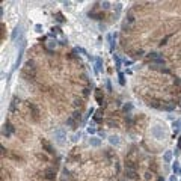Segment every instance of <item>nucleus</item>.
Returning a JSON list of instances; mask_svg holds the SVG:
<instances>
[{"mask_svg": "<svg viewBox=\"0 0 181 181\" xmlns=\"http://www.w3.org/2000/svg\"><path fill=\"white\" fill-rule=\"evenodd\" d=\"M54 136H56V142L59 143V145H63V142H65V133H63V130H57L56 133H54Z\"/></svg>", "mask_w": 181, "mask_h": 181, "instance_id": "f257e3e1", "label": "nucleus"}, {"mask_svg": "<svg viewBox=\"0 0 181 181\" xmlns=\"http://www.w3.org/2000/svg\"><path fill=\"white\" fill-rule=\"evenodd\" d=\"M12 133H14V127H12V124H11V122H6V124H5V127H3V136L9 137Z\"/></svg>", "mask_w": 181, "mask_h": 181, "instance_id": "f03ea898", "label": "nucleus"}, {"mask_svg": "<svg viewBox=\"0 0 181 181\" xmlns=\"http://www.w3.org/2000/svg\"><path fill=\"white\" fill-rule=\"evenodd\" d=\"M107 139H109V143H110V145H113V147H119L121 139H119V136H118V134H110Z\"/></svg>", "mask_w": 181, "mask_h": 181, "instance_id": "7ed1b4c3", "label": "nucleus"}, {"mask_svg": "<svg viewBox=\"0 0 181 181\" xmlns=\"http://www.w3.org/2000/svg\"><path fill=\"white\" fill-rule=\"evenodd\" d=\"M95 100H97L98 104H104V97H103L101 89H95Z\"/></svg>", "mask_w": 181, "mask_h": 181, "instance_id": "20e7f679", "label": "nucleus"}, {"mask_svg": "<svg viewBox=\"0 0 181 181\" xmlns=\"http://www.w3.org/2000/svg\"><path fill=\"white\" fill-rule=\"evenodd\" d=\"M101 69H103V59L101 57H95V73L100 74Z\"/></svg>", "mask_w": 181, "mask_h": 181, "instance_id": "39448f33", "label": "nucleus"}, {"mask_svg": "<svg viewBox=\"0 0 181 181\" xmlns=\"http://www.w3.org/2000/svg\"><path fill=\"white\" fill-rule=\"evenodd\" d=\"M44 173H45V178H47V180H54V177H56L54 169H52V168H47Z\"/></svg>", "mask_w": 181, "mask_h": 181, "instance_id": "423d86ee", "label": "nucleus"}, {"mask_svg": "<svg viewBox=\"0 0 181 181\" xmlns=\"http://www.w3.org/2000/svg\"><path fill=\"white\" fill-rule=\"evenodd\" d=\"M89 145L91 147H95V148H98L100 145H101V140L98 137H95V136H92V137L89 139Z\"/></svg>", "mask_w": 181, "mask_h": 181, "instance_id": "0eeeda50", "label": "nucleus"}, {"mask_svg": "<svg viewBox=\"0 0 181 181\" xmlns=\"http://www.w3.org/2000/svg\"><path fill=\"white\" fill-rule=\"evenodd\" d=\"M42 148L48 153V154H54V148L48 143V142H45V140H42Z\"/></svg>", "mask_w": 181, "mask_h": 181, "instance_id": "6e6552de", "label": "nucleus"}, {"mask_svg": "<svg viewBox=\"0 0 181 181\" xmlns=\"http://www.w3.org/2000/svg\"><path fill=\"white\" fill-rule=\"evenodd\" d=\"M125 175H127V177H128V178H131V180H134V178H137V172H136V171H134V169H127V171H125Z\"/></svg>", "mask_w": 181, "mask_h": 181, "instance_id": "1a4fd4ad", "label": "nucleus"}, {"mask_svg": "<svg viewBox=\"0 0 181 181\" xmlns=\"http://www.w3.org/2000/svg\"><path fill=\"white\" fill-rule=\"evenodd\" d=\"M20 30H21V26H17L15 29H14V32H12V35H11V39H12V41L17 39V35L20 33Z\"/></svg>", "mask_w": 181, "mask_h": 181, "instance_id": "9d476101", "label": "nucleus"}, {"mask_svg": "<svg viewBox=\"0 0 181 181\" xmlns=\"http://www.w3.org/2000/svg\"><path fill=\"white\" fill-rule=\"evenodd\" d=\"M89 15V18H92V20H103V14H94V12H89L88 14Z\"/></svg>", "mask_w": 181, "mask_h": 181, "instance_id": "9b49d317", "label": "nucleus"}, {"mask_svg": "<svg viewBox=\"0 0 181 181\" xmlns=\"http://www.w3.org/2000/svg\"><path fill=\"white\" fill-rule=\"evenodd\" d=\"M118 78H119V85L121 86H125V76H124V73H118Z\"/></svg>", "mask_w": 181, "mask_h": 181, "instance_id": "f8f14e48", "label": "nucleus"}, {"mask_svg": "<svg viewBox=\"0 0 181 181\" xmlns=\"http://www.w3.org/2000/svg\"><path fill=\"white\" fill-rule=\"evenodd\" d=\"M163 160L166 163H169V162L172 160V151H166V154L163 155Z\"/></svg>", "mask_w": 181, "mask_h": 181, "instance_id": "ddd939ff", "label": "nucleus"}, {"mask_svg": "<svg viewBox=\"0 0 181 181\" xmlns=\"http://www.w3.org/2000/svg\"><path fill=\"white\" fill-rule=\"evenodd\" d=\"M172 171H173V173H175V175H177V173H180V163H178V162H173Z\"/></svg>", "mask_w": 181, "mask_h": 181, "instance_id": "4468645a", "label": "nucleus"}, {"mask_svg": "<svg viewBox=\"0 0 181 181\" xmlns=\"http://www.w3.org/2000/svg\"><path fill=\"white\" fill-rule=\"evenodd\" d=\"M162 109L166 110V112H172L173 109H175V104H166V106H162Z\"/></svg>", "mask_w": 181, "mask_h": 181, "instance_id": "2eb2a0df", "label": "nucleus"}, {"mask_svg": "<svg viewBox=\"0 0 181 181\" xmlns=\"http://www.w3.org/2000/svg\"><path fill=\"white\" fill-rule=\"evenodd\" d=\"M54 17H56V21H57V23H65V18H63V15H62L60 12H57Z\"/></svg>", "mask_w": 181, "mask_h": 181, "instance_id": "dca6fc26", "label": "nucleus"}, {"mask_svg": "<svg viewBox=\"0 0 181 181\" xmlns=\"http://www.w3.org/2000/svg\"><path fill=\"white\" fill-rule=\"evenodd\" d=\"M113 60H115V65H116V68L119 69L121 68V59L116 56V54H113Z\"/></svg>", "mask_w": 181, "mask_h": 181, "instance_id": "f3484780", "label": "nucleus"}, {"mask_svg": "<svg viewBox=\"0 0 181 181\" xmlns=\"http://www.w3.org/2000/svg\"><path fill=\"white\" fill-rule=\"evenodd\" d=\"M153 62H154L155 65H163L164 63V60H163V57H160V56H158V57H155L154 60H153Z\"/></svg>", "mask_w": 181, "mask_h": 181, "instance_id": "a211bd4d", "label": "nucleus"}, {"mask_svg": "<svg viewBox=\"0 0 181 181\" xmlns=\"http://www.w3.org/2000/svg\"><path fill=\"white\" fill-rule=\"evenodd\" d=\"M30 109L33 110V116H35V119H38V107H36L35 104H30Z\"/></svg>", "mask_w": 181, "mask_h": 181, "instance_id": "6ab92c4d", "label": "nucleus"}, {"mask_svg": "<svg viewBox=\"0 0 181 181\" xmlns=\"http://www.w3.org/2000/svg\"><path fill=\"white\" fill-rule=\"evenodd\" d=\"M88 133H89V134H94V133H97V128H95L94 125L89 124V125H88Z\"/></svg>", "mask_w": 181, "mask_h": 181, "instance_id": "aec40b11", "label": "nucleus"}, {"mask_svg": "<svg viewBox=\"0 0 181 181\" xmlns=\"http://www.w3.org/2000/svg\"><path fill=\"white\" fill-rule=\"evenodd\" d=\"M131 107H133V104H131V103H128V104H125V106L122 107V110H124V112L127 113V112H130V110H131Z\"/></svg>", "mask_w": 181, "mask_h": 181, "instance_id": "412c9836", "label": "nucleus"}, {"mask_svg": "<svg viewBox=\"0 0 181 181\" xmlns=\"http://www.w3.org/2000/svg\"><path fill=\"white\" fill-rule=\"evenodd\" d=\"M56 39H52V41H48V47H47V48H48V50H52L53 47H56Z\"/></svg>", "mask_w": 181, "mask_h": 181, "instance_id": "4be33fe9", "label": "nucleus"}, {"mask_svg": "<svg viewBox=\"0 0 181 181\" xmlns=\"http://www.w3.org/2000/svg\"><path fill=\"white\" fill-rule=\"evenodd\" d=\"M101 119H103V118H101V112H98L97 116H94V121L95 122H101Z\"/></svg>", "mask_w": 181, "mask_h": 181, "instance_id": "5701e85b", "label": "nucleus"}, {"mask_svg": "<svg viewBox=\"0 0 181 181\" xmlns=\"http://www.w3.org/2000/svg\"><path fill=\"white\" fill-rule=\"evenodd\" d=\"M80 136H82V133H80V131H78V133H76V134L73 136V142H77L78 139H80Z\"/></svg>", "mask_w": 181, "mask_h": 181, "instance_id": "b1692460", "label": "nucleus"}, {"mask_svg": "<svg viewBox=\"0 0 181 181\" xmlns=\"http://www.w3.org/2000/svg\"><path fill=\"white\" fill-rule=\"evenodd\" d=\"M101 8H103V9H109V8H110V3H109V2H103V3H101Z\"/></svg>", "mask_w": 181, "mask_h": 181, "instance_id": "393cba45", "label": "nucleus"}, {"mask_svg": "<svg viewBox=\"0 0 181 181\" xmlns=\"http://www.w3.org/2000/svg\"><path fill=\"white\" fill-rule=\"evenodd\" d=\"M121 9H122V5H121V3H116V5H115V11H116V12L119 14Z\"/></svg>", "mask_w": 181, "mask_h": 181, "instance_id": "a878e982", "label": "nucleus"}, {"mask_svg": "<svg viewBox=\"0 0 181 181\" xmlns=\"http://www.w3.org/2000/svg\"><path fill=\"white\" fill-rule=\"evenodd\" d=\"M35 30H36L38 33H41V32H42V26H41V24H35Z\"/></svg>", "mask_w": 181, "mask_h": 181, "instance_id": "bb28decb", "label": "nucleus"}, {"mask_svg": "<svg viewBox=\"0 0 181 181\" xmlns=\"http://www.w3.org/2000/svg\"><path fill=\"white\" fill-rule=\"evenodd\" d=\"M158 56H160V54H158V53H155V52H153V53H149V57H151V59L154 60L155 57H158Z\"/></svg>", "mask_w": 181, "mask_h": 181, "instance_id": "cd10ccee", "label": "nucleus"}, {"mask_svg": "<svg viewBox=\"0 0 181 181\" xmlns=\"http://www.w3.org/2000/svg\"><path fill=\"white\" fill-rule=\"evenodd\" d=\"M106 88H107V91H109V92H112V83H110V80H107V83H106Z\"/></svg>", "mask_w": 181, "mask_h": 181, "instance_id": "c85d7f7f", "label": "nucleus"}, {"mask_svg": "<svg viewBox=\"0 0 181 181\" xmlns=\"http://www.w3.org/2000/svg\"><path fill=\"white\" fill-rule=\"evenodd\" d=\"M74 122H76L74 118H68V119H67V124H68V125H74Z\"/></svg>", "mask_w": 181, "mask_h": 181, "instance_id": "c756f323", "label": "nucleus"}, {"mask_svg": "<svg viewBox=\"0 0 181 181\" xmlns=\"http://www.w3.org/2000/svg\"><path fill=\"white\" fill-rule=\"evenodd\" d=\"M73 118H74V119H80V112H74Z\"/></svg>", "mask_w": 181, "mask_h": 181, "instance_id": "7c9ffc66", "label": "nucleus"}, {"mask_svg": "<svg viewBox=\"0 0 181 181\" xmlns=\"http://www.w3.org/2000/svg\"><path fill=\"white\" fill-rule=\"evenodd\" d=\"M181 125V121H177V122H173V128H180Z\"/></svg>", "mask_w": 181, "mask_h": 181, "instance_id": "2f4dec72", "label": "nucleus"}, {"mask_svg": "<svg viewBox=\"0 0 181 181\" xmlns=\"http://www.w3.org/2000/svg\"><path fill=\"white\" fill-rule=\"evenodd\" d=\"M89 94H91V91H89L88 88H86V89H83V95H85V97H88Z\"/></svg>", "mask_w": 181, "mask_h": 181, "instance_id": "473e14b6", "label": "nucleus"}, {"mask_svg": "<svg viewBox=\"0 0 181 181\" xmlns=\"http://www.w3.org/2000/svg\"><path fill=\"white\" fill-rule=\"evenodd\" d=\"M128 21H130V23H133V21H134V17H133V14H128Z\"/></svg>", "mask_w": 181, "mask_h": 181, "instance_id": "72a5a7b5", "label": "nucleus"}, {"mask_svg": "<svg viewBox=\"0 0 181 181\" xmlns=\"http://www.w3.org/2000/svg\"><path fill=\"white\" fill-rule=\"evenodd\" d=\"M178 149H181V136L178 137Z\"/></svg>", "mask_w": 181, "mask_h": 181, "instance_id": "f704fd0d", "label": "nucleus"}, {"mask_svg": "<svg viewBox=\"0 0 181 181\" xmlns=\"http://www.w3.org/2000/svg\"><path fill=\"white\" fill-rule=\"evenodd\" d=\"M169 181H175V175H172V177H171V180Z\"/></svg>", "mask_w": 181, "mask_h": 181, "instance_id": "c9c22d12", "label": "nucleus"}, {"mask_svg": "<svg viewBox=\"0 0 181 181\" xmlns=\"http://www.w3.org/2000/svg\"><path fill=\"white\" fill-rule=\"evenodd\" d=\"M157 181H164V180H163V178H162V177H160V178H158V180H157Z\"/></svg>", "mask_w": 181, "mask_h": 181, "instance_id": "e433bc0d", "label": "nucleus"}]
</instances>
